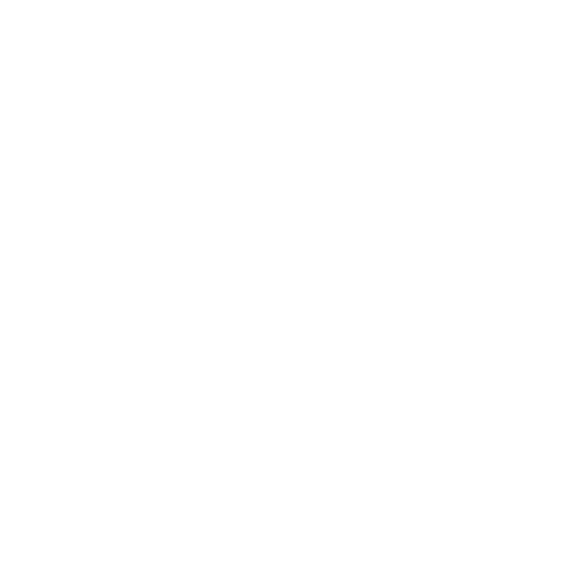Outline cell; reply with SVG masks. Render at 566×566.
Segmentation results:
<instances>
[]
</instances>
